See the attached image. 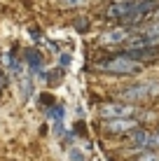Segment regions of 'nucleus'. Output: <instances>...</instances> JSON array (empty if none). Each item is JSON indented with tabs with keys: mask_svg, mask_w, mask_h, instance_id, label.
Instances as JSON below:
<instances>
[{
	"mask_svg": "<svg viewBox=\"0 0 159 161\" xmlns=\"http://www.w3.org/2000/svg\"><path fill=\"white\" fill-rule=\"evenodd\" d=\"M98 70H103V73H115V75H133V73L140 70V63L133 61V58H129L127 54H122V56H117V58L98 63Z\"/></svg>",
	"mask_w": 159,
	"mask_h": 161,
	"instance_id": "nucleus-1",
	"label": "nucleus"
},
{
	"mask_svg": "<svg viewBox=\"0 0 159 161\" xmlns=\"http://www.w3.org/2000/svg\"><path fill=\"white\" fill-rule=\"evenodd\" d=\"M157 93H159V82H138V84L124 89L119 96H122V101L138 103V101H147V98L157 96Z\"/></svg>",
	"mask_w": 159,
	"mask_h": 161,
	"instance_id": "nucleus-2",
	"label": "nucleus"
},
{
	"mask_svg": "<svg viewBox=\"0 0 159 161\" xmlns=\"http://www.w3.org/2000/svg\"><path fill=\"white\" fill-rule=\"evenodd\" d=\"M98 112L105 119H127V117H133L138 110L129 103H108V105H101Z\"/></svg>",
	"mask_w": 159,
	"mask_h": 161,
	"instance_id": "nucleus-3",
	"label": "nucleus"
},
{
	"mask_svg": "<svg viewBox=\"0 0 159 161\" xmlns=\"http://www.w3.org/2000/svg\"><path fill=\"white\" fill-rule=\"evenodd\" d=\"M131 9H133V0L112 3L110 7L105 9V16H108V19H115V21H127V16L131 14Z\"/></svg>",
	"mask_w": 159,
	"mask_h": 161,
	"instance_id": "nucleus-4",
	"label": "nucleus"
},
{
	"mask_svg": "<svg viewBox=\"0 0 159 161\" xmlns=\"http://www.w3.org/2000/svg\"><path fill=\"white\" fill-rule=\"evenodd\" d=\"M131 37V31L129 28H124V26H119V28H112V31H108V33H103V44H122V42H127Z\"/></svg>",
	"mask_w": 159,
	"mask_h": 161,
	"instance_id": "nucleus-5",
	"label": "nucleus"
},
{
	"mask_svg": "<svg viewBox=\"0 0 159 161\" xmlns=\"http://www.w3.org/2000/svg\"><path fill=\"white\" fill-rule=\"evenodd\" d=\"M105 129L112 133H124V131H136L138 129V121L136 119H108L105 121Z\"/></svg>",
	"mask_w": 159,
	"mask_h": 161,
	"instance_id": "nucleus-6",
	"label": "nucleus"
},
{
	"mask_svg": "<svg viewBox=\"0 0 159 161\" xmlns=\"http://www.w3.org/2000/svg\"><path fill=\"white\" fill-rule=\"evenodd\" d=\"M147 136H150L147 131H136L133 136H131V138H133V145H136V147H143L145 140H147Z\"/></svg>",
	"mask_w": 159,
	"mask_h": 161,
	"instance_id": "nucleus-7",
	"label": "nucleus"
},
{
	"mask_svg": "<svg viewBox=\"0 0 159 161\" xmlns=\"http://www.w3.org/2000/svg\"><path fill=\"white\" fill-rule=\"evenodd\" d=\"M145 149H159V133H155V136H147L145 140Z\"/></svg>",
	"mask_w": 159,
	"mask_h": 161,
	"instance_id": "nucleus-8",
	"label": "nucleus"
},
{
	"mask_svg": "<svg viewBox=\"0 0 159 161\" xmlns=\"http://www.w3.org/2000/svg\"><path fill=\"white\" fill-rule=\"evenodd\" d=\"M68 159L70 161H84V154H82V149H77V147H70L68 149Z\"/></svg>",
	"mask_w": 159,
	"mask_h": 161,
	"instance_id": "nucleus-9",
	"label": "nucleus"
},
{
	"mask_svg": "<svg viewBox=\"0 0 159 161\" xmlns=\"http://www.w3.org/2000/svg\"><path fill=\"white\" fill-rule=\"evenodd\" d=\"M136 161H159V154L157 152H145V154H140Z\"/></svg>",
	"mask_w": 159,
	"mask_h": 161,
	"instance_id": "nucleus-10",
	"label": "nucleus"
},
{
	"mask_svg": "<svg viewBox=\"0 0 159 161\" xmlns=\"http://www.w3.org/2000/svg\"><path fill=\"white\" fill-rule=\"evenodd\" d=\"M49 117H52L54 121H61V117H63V110H61V108H52V110H49Z\"/></svg>",
	"mask_w": 159,
	"mask_h": 161,
	"instance_id": "nucleus-11",
	"label": "nucleus"
},
{
	"mask_svg": "<svg viewBox=\"0 0 159 161\" xmlns=\"http://www.w3.org/2000/svg\"><path fill=\"white\" fill-rule=\"evenodd\" d=\"M87 0H63V5H68V7H77V5H84Z\"/></svg>",
	"mask_w": 159,
	"mask_h": 161,
	"instance_id": "nucleus-12",
	"label": "nucleus"
},
{
	"mask_svg": "<svg viewBox=\"0 0 159 161\" xmlns=\"http://www.w3.org/2000/svg\"><path fill=\"white\" fill-rule=\"evenodd\" d=\"M70 63V54H63L61 56V65H68Z\"/></svg>",
	"mask_w": 159,
	"mask_h": 161,
	"instance_id": "nucleus-13",
	"label": "nucleus"
}]
</instances>
